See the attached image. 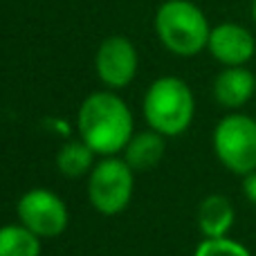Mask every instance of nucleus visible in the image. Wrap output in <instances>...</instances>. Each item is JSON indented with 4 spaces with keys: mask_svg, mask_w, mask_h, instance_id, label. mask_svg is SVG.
<instances>
[{
    "mask_svg": "<svg viewBox=\"0 0 256 256\" xmlns=\"http://www.w3.org/2000/svg\"><path fill=\"white\" fill-rule=\"evenodd\" d=\"M92 160H94V150L84 140L68 142V144L61 146V150L56 155V166L63 176L79 178L86 176L88 171H92Z\"/></svg>",
    "mask_w": 256,
    "mask_h": 256,
    "instance_id": "obj_13",
    "label": "nucleus"
},
{
    "mask_svg": "<svg viewBox=\"0 0 256 256\" xmlns=\"http://www.w3.org/2000/svg\"><path fill=\"white\" fill-rule=\"evenodd\" d=\"M88 198L104 216L124 212L132 198V168L126 160L110 155L94 164L88 178Z\"/></svg>",
    "mask_w": 256,
    "mask_h": 256,
    "instance_id": "obj_5",
    "label": "nucleus"
},
{
    "mask_svg": "<svg viewBox=\"0 0 256 256\" xmlns=\"http://www.w3.org/2000/svg\"><path fill=\"white\" fill-rule=\"evenodd\" d=\"M76 128L94 153L110 158L124 150L132 137L130 108L115 92H92L81 104Z\"/></svg>",
    "mask_w": 256,
    "mask_h": 256,
    "instance_id": "obj_1",
    "label": "nucleus"
},
{
    "mask_svg": "<svg viewBox=\"0 0 256 256\" xmlns=\"http://www.w3.org/2000/svg\"><path fill=\"white\" fill-rule=\"evenodd\" d=\"M18 218L20 225L32 230L38 238L61 236L68 227V207L56 194L48 189H32L18 200Z\"/></svg>",
    "mask_w": 256,
    "mask_h": 256,
    "instance_id": "obj_6",
    "label": "nucleus"
},
{
    "mask_svg": "<svg viewBox=\"0 0 256 256\" xmlns=\"http://www.w3.org/2000/svg\"><path fill=\"white\" fill-rule=\"evenodd\" d=\"M194 256H252V252L238 240L222 236V238H204L196 248Z\"/></svg>",
    "mask_w": 256,
    "mask_h": 256,
    "instance_id": "obj_14",
    "label": "nucleus"
},
{
    "mask_svg": "<svg viewBox=\"0 0 256 256\" xmlns=\"http://www.w3.org/2000/svg\"><path fill=\"white\" fill-rule=\"evenodd\" d=\"M196 99L191 88L178 76L153 81L144 94V117L164 137L182 135L194 122Z\"/></svg>",
    "mask_w": 256,
    "mask_h": 256,
    "instance_id": "obj_3",
    "label": "nucleus"
},
{
    "mask_svg": "<svg viewBox=\"0 0 256 256\" xmlns=\"http://www.w3.org/2000/svg\"><path fill=\"white\" fill-rule=\"evenodd\" d=\"M155 32L168 52L196 56L207 48L212 27L198 4L189 0H166L155 14Z\"/></svg>",
    "mask_w": 256,
    "mask_h": 256,
    "instance_id": "obj_2",
    "label": "nucleus"
},
{
    "mask_svg": "<svg viewBox=\"0 0 256 256\" xmlns=\"http://www.w3.org/2000/svg\"><path fill=\"white\" fill-rule=\"evenodd\" d=\"M252 18H254V22H256V0L252 2Z\"/></svg>",
    "mask_w": 256,
    "mask_h": 256,
    "instance_id": "obj_16",
    "label": "nucleus"
},
{
    "mask_svg": "<svg viewBox=\"0 0 256 256\" xmlns=\"http://www.w3.org/2000/svg\"><path fill=\"white\" fill-rule=\"evenodd\" d=\"M256 94V74L245 66L225 68L214 81V97L222 108H243Z\"/></svg>",
    "mask_w": 256,
    "mask_h": 256,
    "instance_id": "obj_9",
    "label": "nucleus"
},
{
    "mask_svg": "<svg viewBox=\"0 0 256 256\" xmlns=\"http://www.w3.org/2000/svg\"><path fill=\"white\" fill-rule=\"evenodd\" d=\"M124 160L132 171H148L162 160L164 155V135L158 130H144L130 137L124 148Z\"/></svg>",
    "mask_w": 256,
    "mask_h": 256,
    "instance_id": "obj_11",
    "label": "nucleus"
},
{
    "mask_svg": "<svg viewBox=\"0 0 256 256\" xmlns=\"http://www.w3.org/2000/svg\"><path fill=\"white\" fill-rule=\"evenodd\" d=\"M207 50L225 68L245 66L256 52L254 34L238 22H220L212 27Z\"/></svg>",
    "mask_w": 256,
    "mask_h": 256,
    "instance_id": "obj_8",
    "label": "nucleus"
},
{
    "mask_svg": "<svg viewBox=\"0 0 256 256\" xmlns=\"http://www.w3.org/2000/svg\"><path fill=\"white\" fill-rule=\"evenodd\" d=\"M243 194H245V198L256 207V171L243 178Z\"/></svg>",
    "mask_w": 256,
    "mask_h": 256,
    "instance_id": "obj_15",
    "label": "nucleus"
},
{
    "mask_svg": "<svg viewBox=\"0 0 256 256\" xmlns=\"http://www.w3.org/2000/svg\"><path fill=\"white\" fill-rule=\"evenodd\" d=\"M214 150L220 164L234 176L256 171V120L243 112L222 117L214 128Z\"/></svg>",
    "mask_w": 256,
    "mask_h": 256,
    "instance_id": "obj_4",
    "label": "nucleus"
},
{
    "mask_svg": "<svg viewBox=\"0 0 256 256\" xmlns=\"http://www.w3.org/2000/svg\"><path fill=\"white\" fill-rule=\"evenodd\" d=\"M0 256H40V240L25 225L0 227Z\"/></svg>",
    "mask_w": 256,
    "mask_h": 256,
    "instance_id": "obj_12",
    "label": "nucleus"
},
{
    "mask_svg": "<svg viewBox=\"0 0 256 256\" xmlns=\"http://www.w3.org/2000/svg\"><path fill=\"white\" fill-rule=\"evenodd\" d=\"M236 212L230 198L220 194H212L198 207V227L204 238H222L234 227Z\"/></svg>",
    "mask_w": 256,
    "mask_h": 256,
    "instance_id": "obj_10",
    "label": "nucleus"
},
{
    "mask_svg": "<svg viewBox=\"0 0 256 256\" xmlns=\"http://www.w3.org/2000/svg\"><path fill=\"white\" fill-rule=\"evenodd\" d=\"M97 76L110 88H124L137 74V50L126 36H108L94 56Z\"/></svg>",
    "mask_w": 256,
    "mask_h": 256,
    "instance_id": "obj_7",
    "label": "nucleus"
}]
</instances>
